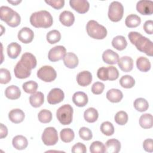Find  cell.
<instances>
[{"label": "cell", "instance_id": "14", "mask_svg": "<svg viewBox=\"0 0 153 153\" xmlns=\"http://www.w3.org/2000/svg\"><path fill=\"white\" fill-rule=\"evenodd\" d=\"M17 37L19 40L24 44L31 42L34 37V33L32 29L27 27L22 28L18 32Z\"/></svg>", "mask_w": 153, "mask_h": 153}, {"label": "cell", "instance_id": "28", "mask_svg": "<svg viewBox=\"0 0 153 153\" xmlns=\"http://www.w3.org/2000/svg\"><path fill=\"white\" fill-rule=\"evenodd\" d=\"M112 45L115 49L121 51L126 48L127 42L124 36L122 35H118L113 38L112 41Z\"/></svg>", "mask_w": 153, "mask_h": 153}, {"label": "cell", "instance_id": "10", "mask_svg": "<svg viewBox=\"0 0 153 153\" xmlns=\"http://www.w3.org/2000/svg\"><path fill=\"white\" fill-rule=\"evenodd\" d=\"M65 97V94L62 90L59 88L51 89L47 96V102L51 105H55L61 102Z\"/></svg>", "mask_w": 153, "mask_h": 153}, {"label": "cell", "instance_id": "2", "mask_svg": "<svg viewBox=\"0 0 153 153\" xmlns=\"http://www.w3.org/2000/svg\"><path fill=\"white\" fill-rule=\"evenodd\" d=\"M30 23L33 26L37 28H48L53 25V19L51 14L48 11L41 10L31 14Z\"/></svg>", "mask_w": 153, "mask_h": 153}, {"label": "cell", "instance_id": "11", "mask_svg": "<svg viewBox=\"0 0 153 153\" xmlns=\"http://www.w3.org/2000/svg\"><path fill=\"white\" fill-rule=\"evenodd\" d=\"M137 11L142 15H151L153 13V2L150 0H140L136 4Z\"/></svg>", "mask_w": 153, "mask_h": 153}, {"label": "cell", "instance_id": "44", "mask_svg": "<svg viewBox=\"0 0 153 153\" xmlns=\"http://www.w3.org/2000/svg\"><path fill=\"white\" fill-rule=\"evenodd\" d=\"M97 76L99 79L102 81H107L108 80V68L101 67L98 69L97 72Z\"/></svg>", "mask_w": 153, "mask_h": 153}, {"label": "cell", "instance_id": "15", "mask_svg": "<svg viewBox=\"0 0 153 153\" xmlns=\"http://www.w3.org/2000/svg\"><path fill=\"white\" fill-rule=\"evenodd\" d=\"M117 63L120 69L125 72L131 71L133 67V60L129 56L121 57L119 59Z\"/></svg>", "mask_w": 153, "mask_h": 153}, {"label": "cell", "instance_id": "36", "mask_svg": "<svg viewBox=\"0 0 153 153\" xmlns=\"http://www.w3.org/2000/svg\"><path fill=\"white\" fill-rule=\"evenodd\" d=\"M47 41L48 43L53 44L59 42L61 39V34L57 30H52L48 32L46 35Z\"/></svg>", "mask_w": 153, "mask_h": 153}, {"label": "cell", "instance_id": "8", "mask_svg": "<svg viewBox=\"0 0 153 153\" xmlns=\"http://www.w3.org/2000/svg\"><path fill=\"white\" fill-rule=\"evenodd\" d=\"M41 139L44 145L47 146L54 145L59 139L57 131L54 127H47L42 134Z\"/></svg>", "mask_w": 153, "mask_h": 153}, {"label": "cell", "instance_id": "20", "mask_svg": "<svg viewBox=\"0 0 153 153\" xmlns=\"http://www.w3.org/2000/svg\"><path fill=\"white\" fill-rule=\"evenodd\" d=\"M88 96L82 91L75 92L72 96V101L78 107H84L88 103Z\"/></svg>", "mask_w": 153, "mask_h": 153}, {"label": "cell", "instance_id": "6", "mask_svg": "<svg viewBox=\"0 0 153 153\" xmlns=\"http://www.w3.org/2000/svg\"><path fill=\"white\" fill-rule=\"evenodd\" d=\"M124 14V7L118 1H112L109 5L108 17L110 20L117 22L122 19Z\"/></svg>", "mask_w": 153, "mask_h": 153}, {"label": "cell", "instance_id": "25", "mask_svg": "<svg viewBox=\"0 0 153 153\" xmlns=\"http://www.w3.org/2000/svg\"><path fill=\"white\" fill-rule=\"evenodd\" d=\"M12 144L14 148L17 150H23L26 148L28 142L26 137L22 135L16 136L12 140Z\"/></svg>", "mask_w": 153, "mask_h": 153}, {"label": "cell", "instance_id": "12", "mask_svg": "<svg viewBox=\"0 0 153 153\" xmlns=\"http://www.w3.org/2000/svg\"><path fill=\"white\" fill-rule=\"evenodd\" d=\"M69 4L74 10L80 14L87 12L90 7L89 2L87 0H70Z\"/></svg>", "mask_w": 153, "mask_h": 153}, {"label": "cell", "instance_id": "5", "mask_svg": "<svg viewBox=\"0 0 153 153\" xmlns=\"http://www.w3.org/2000/svg\"><path fill=\"white\" fill-rule=\"evenodd\" d=\"M74 110L69 104L60 106L56 111V117L59 121L63 125H69L72 121Z\"/></svg>", "mask_w": 153, "mask_h": 153}, {"label": "cell", "instance_id": "1", "mask_svg": "<svg viewBox=\"0 0 153 153\" xmlns=\"http://www.w3.org/2000/svg\"><path fill=\"white\" fill-rule=\"evenodd\" d=\"M128 37L131 44L134 45L139 51L145 53L147 56H152L153 44L149 39L140 33L134 31L129 32Z\"/></svg>", "mask_w": 153, "mask_h": 153}, {"label": "cell", "instance_id": "9", "mask_svg": "<svg viewBox=\"0 0 153 153\" xmlns=\"http://www.w3.org/2000/svg\"><path fill=\"white\" fill-rule=\"evenodd\" d=\"M66 50L64 46L57 45L51 48L48 53V58L51 62H57L62 59L66 54Z\"/></svg>", "mask_w": 153, "mask_h": 153}, {"label": "cell", "instance_id": "45", "mask_svg": "<svg viewBox=\"0 0 153 153\" xmlns=\"http://www.w3.org/2000/svg\"><path fill=\"white\" fill-rule=\"evenodd\" d=\"M107 68L108 69V74H109L108 80L114 81L117 79L119 76L118 70L115 66H108Z\"/></svg>", "mask_w": 153, "mask_h": 153}, {"label": "cell", "instance_id": "21", "mask_svg": "<svg viewBox=\"0 0 153 153\" xmlns=\"http://www.w3.org/2000/svg\"><path fill=\"white\" fill-rule=\"evenodd\" d=\"M25 113L20 109H13L10 111L8 113V118L10 120L15 123L18 124L22 123L25 119Z\"/></svg>", "mask_w": 153, "mask_h": 153}, {"label": "cell", "instance_id": "34", "mask_svg": "<svg viewBox=\"0 0 153 153\" xmlns=\"http://www.w3.org/2000/svg\"><path fill=\"white\" fill-rule=\"evenodd\" d=\"M133 105L136 110L141 112L146 111L149 108V103L148 101L142 97L137 98L134 101Z\"/></svg>", "mask_w": 153, "mask_h": 153}, {"label": "cell", "instance_id": "4", "mask_svg": "<svg viewBox=\"0 0 153 153\" xmlns=\"http://www.w3.org/2000/svg\"><path fill=\"white\" fill-rule=\"evenodd\" d=\"M86 30L90 37L96 39H102L107 35L106 27L94 20H89L87 22Z\"/></svg>", "mask_w": 153, "mask_h": 153}, {"label": "cell", "instance_id": "42", "mask_svg": "<svg viewBox=\"0 0 153 153\" xmlns=\"http://www.w3.org/2000/svg\"><path fill=\"white\" fill-rule=\"evenodd\" d=\"M11 79L10 71L5 68L0 69V83L5 84L8 83Z\"/></svg>", "mask_w": 153, "mask_h": 153}, {"label": "cell", "instance_id": "49", "mask_svg": "<svg viewBox=\"0 0 153 153\" xmlns=\"http://www.w3.org/2000/svg\"><path fill=\"white\" fill-rule=\"evenodd\" d=\"M144 150L148 152H153V140L152 139H146L143 142Z\"/></svg>", "mask_w": 153, "mask_h": 153}, {"label": "cell", "instance_id": "23", "mask_svg": "<svg viewBox=\"0 0 153 153\" xmlns=\"http://www.w3.org/2000/svg\"><path fill=\"white\" fill-rule=\"evenodd\" d=\"M106 96L107 99L112 103L120 102L123 97L122 91L116 88H111L109 90L107 91Z\"/></svg>", "mask_w": 153, "mask_h": 153}, {"label": "cell", "instance_id": "17", "mask_svg": "<svg viewBox=\"0 0 153 153\" xmlns=\"http://www.w3.org/2000/svg\"><path fill=\"white\" fill-rule=\"evenodd\" d=\"M65 65L70 69L75 68L78 65V59L77 56L72 52H68L65 54L63 58Z\"/></svg>", "mask_w": 153, "mask_h": 153}, {"label": "cell", "instance_id": "35", "mask_svg": "<svg viewBox=\"0 0 153 153\" xmlns=\"http://www.w3.org/2000/svg\"><path fill=\"white\" fill-rule=\"evenodd\" d=\"M120 84L123 88H130L134 85L135 80L131 75H126L121 76L120 79Z\"/></svg>", "mask_w": 153, "mask_h": 153}, {"label": "cell", "instance_id": "40", "mask_svg": "<svg viewBox=\"0 0 153 153\" xmlns=\"http://www.w3.org/2000/svg\"><path fill=\"white\" fill-rule=\"evenodd\" d=\"M114 119L117 124L120 126H123L128 121V115L125 111H120L115 114Z\"/></svg>", "mask_w": 153, "mask_h": 153}, {"label": "cell", "instance_id": "27", "mask_svg": "<svg viewBox=\"0 0 153 153\" xmlns=\"http://www.w3.org/2000/svg\"><path fill=\"white\" fill-rule=\"evenodd\" d=\"M5 95L9 99L16 100L20 97L21 91L17 86L11 85L6 88L5 90Z\"/></svg>", "mask_w": 153, "mask_h": 153}, {"label": "cell", "instance_id": "50", "mask_svg": "<svg viewBox=\"0 0 153 153\" xmlns=\"http://www.w3.org/2000/svg\"><path fill=\"white\" fill-rule=\"evenodd\" d=\"M143 27L146 33L152 35L153 33V21L151 20H146L144 23Z\"/></svg>", "mask_w": 153, "mask_h": 153}, {"label": "cell", "instance_id": "29", "mask_svg": "<svg viewBox=\"0 0 153 153\" xmlns=\"http://www.w3.org/2000/svg\"><path fill=\"white\" fill-rule=\"evenodd\" d=\"M136 66L139 71L145 72L150 70L151 65L148 59L143 56H140L137 59Z\"/></svg>", "mask_w": 153, "mask_h": 153}, {"label": "cell", "instance_id": "18", "mask_svg": "<svg viewBox=\"0 0 153 153\" xmlns=\"http://www.w3.org/2000/svg\"><path fill=\"white\" fill-rule=\"evenodd\" d=\"M102 59L103 62L107 64L114 65L117 63L119 60V56L113 50L108 49L103 53Z\"/></svg>", "mask_w": 153, "mask_h": 153}, {"label": "cell", "instance_id": "52", "mask_svg": "<svg viewBox=\"0 0 153 153\" xmlns=\"http://www.w3.org/2000/svg\"><path fill=\"white\" fill-rule=\"evenodd\" d=\"M9 3H10V4H13V5H17L18 4H19V3H20L21 2H22V1L21 0H16V1H14V0H8L7 1Z\"/></svg>", "mask_w": 153, "mask_h": 153}, {"label": "cell", "instance_id": "38", "mask_svg": "<svg viewBox=\"0 0 153 153\" xmlns=\"http://www.w3.org/2000/svg\"><path fill=\"white\" fill-rule=\"evenodd\" d=\"M38 84L34 81H29L27 82H25L22 85V88L23 90L29 94H33L36 92V91L38 89Z\"/></svg>", "mask_w": 153, "mask_h": 153}, {"label": "cell", "instance_id": "22", "mask_svg": "<svg viewBox=\"0 0 153 153\" xmlns=\"http://www.w3.org/2000/svg\"><path fill=\"white\" fill-rule=\"evenodd\" d=\"M59 20L63 25L71 26L74 23L75 16L71 11L65 10L60 13L59 16Z\"/></svg>", "mask_w": 153, "mask_h": 153}, {"label": "cell", "instance_id": "37", "mask_svg": "<svg viewBox=\"0 0 153 153\" xmlns=\"http://www.w3.org/2000/svg\"><path fill=\"white\" fill-rule=\"evenodd\" d=\"M38 118L42 123H48L52 120V114L47 109H42L38 114Z\"/></svg>", "mask_w": 153, "mask_h": 153}, {"label": "cell", "instance_id": "31", "mask_svg": "<svg viewBox=\"0 0 153 153\" xmlns=\"http://www.w3.org/2000/svg\"><path fill=\"white\" fill-rule=\"evenodd\" d=\"M152 120V115L151 114H143L139 118V124L143 128H150L153 126Z\"/></svg>", "mask_w": 153, "mask_h": 153}, {"label": "cell", "instance_id": "32", "mask_svg": "<svg viewBox=\"0 0 153 153\" xmlns=\"http://www.w3.org/2000/svg\"><path fill=\"white\" fill-rule=\"evenodd\" d=\"M141 23V19L136 14H131L127 16L125 20V24L127 27L130 28L137 27Z\"/></svg>", "mask_w": 153, "mask_h": 153}, {"label": "cell", "instance_id": "47", "mask_svg": "<svg viewBox=\"0 0 153 153\" xmlns=\"http://www.w3.org/2000/svg\"><path fill=\"white\" fill-rule=\"evenodd\" d=\"M45 2L56 10L62 8L65 5L64 0H45Z\"/></svg>", "mask_w": 153, "mask_h": 153}, {"label": "cell", "instance_id": "43", "mask_svg": "<svg viewBox=\"0 0 153 153\" xmlns=\"http://www.w3.org/2000/svg\"><path fill=\"white\" fill-rule=\"evenodd\" d=\"M79 137L84 140H89L92 139L93 134L90 129L87 127H82L79 130Z\"/></svg>", "mask_w": 153, "mask_h": 153}, {"label": "cell", "instance_id": "41", "mask_svg": "<svg viewBox=\"0 0 153 153\" xmlns=\"http://www.w3.org/2000/svg\"><path fill=\"white\" fill-rule=\"evenodd\" d=\"M105 150V145L100 141H94L90 146V151L91 153H103Z\"/></svg>", "mask_w": 153, "mask_h": 153}, {"label": "cell", "instance_id": "39", "mask_svg": "<svg viewBox=\"0 0 153 153\" xmlns=\"http://www.w3.org/2000/svg\"><path fill=\"white\" fill-rule=\"evenodd\" d=\"M100 131L106 136H111L114 133V127L111 122L105 121L100 126Z\"/></svg>", "mask_w": 153, "mask_h": 153}, {"label": "cell", "instance_id": "16", "mask_svg": "<svg viewBox=\"0 0 153 153\" xmlns=\"http://www.w3.org/2000/svg\"><path fill=\"white\" fill-rule=\"evenodd\" d=\"M76 81L81 86L85 87L88 85L92 81L91 72L88 71H83L79 72L76 75Z\"/></svg>", "mask_w": 153, "mask_h": 153}, {"label": "cell", "instance_id": "48", "mask_svg": "<svg viewBox=\"0 0 153 153\" xmlns=\"http://www.w3.org/2000/svg\"><path fill=\"white\" fill-rule=\"evenodd\" d=\"M71 151L73 153H85L87 151L86 146L84 144L78 142L72 146Z\"/></svg>", "mask_w": 153, "mask_h": 153}, {"label": "cell", "instance_id": "46", "mask_svg": "<svg viewBox=\"0 0 153 153\" xmlns=\"http://www.w3.org/2000/svg\"><path fill=\"white\" fill-rule=\"evenodd\" d=\"M105 88V85L101 82H94L91 87V91L94 94H101Z\"/></svg>", "mask_w": 153, "mask_h": 153}, {"label": "cell", "instance_id": "19", "mask_svg": "<svg viewBox=\"0 0 153 153\" xmlns=\"http://www.w3.org/2000/svg\"><path fill=\"white\" fill-rule=\"evenodd\" d=\"M105 153H118L121 149V143L116 139L108 140L105 145Z\"/></svg>", "mask_w": 153, "mask_h": 153}, {"label": "cell", "instance_id": "24", "mask_svg": "<svg viewBox=\"0 0 153 153\" xmlns=\"http://www.w3.org/2000/svg\"><path fill=\"white\" fill-rule=\"evenodd\" d=\"M44 96L41 91H36L32 94L29 97V103L34 108L41 106L44 103Z\"/></svg>", "mask_w": 153, "mask_h": 153}, {"label": "cell", "instance_id": "30", "mask_svg": "<svg viewBox=\"0 0 153 153\" xmlns=\"http://www.w3.org/2000/svg\"><path fill=\"white\" fill-rule=\"evenodd\" d=\"M99 117V113L94 108H89L87 109L84 112V118L85 120L88 123L95 122Z\"/></svg>", "mask_w": 153, "mask_h": 153}, {"label": "cell", "instance_id": "3", "mask_svg": "<svg viewBox=\"0 0 153 153\" xmlns=\"http://www.w3.org/2000/svg\"><path fill=\"white\" fill-rule=\"evenodd\" d=\"M0 18L1 20L13 27L19 26L21 22L20 16L7 6H1L0 7Z\"/></svg>", "mask_w": 153, "mask_h": 153}, {"label": "cell", "instance_id": "51", "mask_svg": "<svg viewBox=\"0 0 153 153\" xmlns=\"http://www.w3.org/2000/svg\"><path fill=\"white\" fill-rule=\"evenodd\" d=\"M8 134V129L7 127L4 126L2 123H1L0 127V137L1 139H3L7 136Z\"/></svg>", "mask_w": 153, "mask_h": 153}, {"label": "cell", "instance_id": "7", "mask_svg": "<svg viewBox=\"0 0 153 153\" xmlns=\"http://www.w3.org/2000/svg\"><path fill=\"white\" fill-rule=\"evenodd\" d=\"M37 76L44 82H52L57 76V73L55 69L51 66H43L37 71Z\"/></svg>", "mask_w": 153, "mask_h": 153}, {"label": "cell", "instance_id": "26", "mask_svg": "<svg viewBox=\"0 0 153 153\" xmlns=\"http://www.w3.org/2000/svg\"><path fill=\"white\" fill-rule=\"evenodd\" d=\"M21 51V45L16 42L10 43L7 48V54L11 59H16L19 56Z\"/></svg>", "mask_w": 153, "mask_h": 153}, {"label": "cell", "instance_id": "13", "mask_svg": "<svg viewBox=\"0 0 153 153\" xmlns=\"http://www.w3.org/2000/svg\"><path fill=\"white\" fill-rule=\"evenodd\" d=\"M19 61L25 67L30 70L35 68L37 64V61L35 56L28 52L23 53Z\"/></svg>", "mask_w": 153, "mask_h": 153}, {"label": "cell", "instance_id": "33", "mask_svg": "<svg viewBox=\"0 0 153 153\" xmlns=\"http://www.w3.org/2000/svg\"><path fill=\"white\" fill-rule=\"evenodd\" d=\"M60 137L63 142L69 143L73 140L75 137V134L71 128H65L60 131Z\"/></svg>", "mask_w": 153, "mask_h": 153}]
</instances>
